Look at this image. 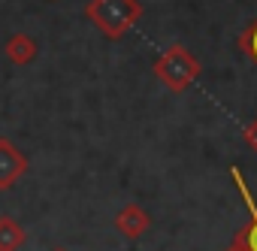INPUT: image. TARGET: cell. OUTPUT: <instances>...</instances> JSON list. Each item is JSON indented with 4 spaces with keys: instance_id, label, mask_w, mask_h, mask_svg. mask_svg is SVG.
I'll use <instances>...</instances> for the list:
<instances>
[{
    "instance_id": "obj_1",
    "label": "cell",
    "mask_w": 257,
    "mask_h": 251,
    "mask_svg": "<svg viewBox=\"0 0 257 251\" xmlns=\"http://www.w3.org/2000/svg\"><path fill=\"white\" fill-rule=\"evenodd\" d=\"M143 16L140 0H91L85 7V19L106 37L121 40Z\"/></svg>"
},
{
    "instance_id": "obj_2",
    "label": "cell",
    "mask_w": 257,
    "mask_h": 251,
    "mask_svg": "<svg viewBox=\"0 0 257 251\" xmlns=\"http://www.w3.org/2000/svg\"><path fill=\"white\" fill-rule=\"evenodd\" d=\"M200 61L191 55V49L188 46H182V43H173L164 55H158V61L152 64V73L170 88V91H188L194 82H197V76H200Z\"/></svg>"
},
{
    "instance_id": "obj_3",
    "label": "cell",
    "mask_w": 257,
    "mask_h": 251,
    "mask_svg": "<svg viewBox=\"0 0 257 251\" xmlns=\"http://www.w3.org/2000/svg\"><path fill=\"white\" fill-rule=\"evenodd\" d=\"M230 176H233V182H236V188H239V197H242V203H245V209H248V221L239 227L236 242H239L242 248H248V251H257V200H254L251 188L245 185V176H242L239 167H230Z\"/></svg>"
},
{
    "instance_id": "obj_4",
    "label": "cell",
    "mask_w": 257,
    "mask_h": 251,
    "mask_svg": "<svg viewBox=\"0 0 257 251\" xmlns=\"http://www.w3.org/2000/svg\"><path fill=\"white\" fill-rule=\"evenodd\" d=\"M28 173V158L19 152L16 143L0 137V191H10Z\"/></svg>"
},
{
    "instance_id": "obj_5",
    "label": "cell",
    "mask_w": 257,
    "mask_h": 251,
    "mask_svg": "<svg viewBox=\"0 0 257 251\" xmlns=\"http://www.w3.org/2000/svg\"><path fill=\"white\" fill-rule=\"evenodd\" d=\"M152 227V215L140 206V203H131V206H124L118 215H115V230L127 239H140L146 230Z\"/></svg>"
},
{
    "instance_id": "obj_6",
    "label": "cell",
    "mask_w": 257,
    "mask_h": 251,
    "mask_svg": "<svg viewBox=\"0 0 257 251\" xmlns=\"http://www.w3.org/2000/svg\"><path fill=\"white\" fill-rule=\"evenodd\" d=\"M37 40L34 37H28V34H22V31H16V34H10L7 37V43H4V55L10 58V64H16V67H25V64H31L34 58H37Z\"/></svg>"
},
{
    "instance_id": "obj_7",
    "label": "cell",
    "mask_w": 257,
    "mask_h": 251,
    "mask_svg": "<svg viewBox=\"0 0 257 251\" xmlns=\"http://www.w3.org/2000/svg\"><path fill=\"white\" fill-rule=\"evenodd\" d=\"M25 245V230L16 218L4 215L0 218V251H19Z\"/></svg>"
},
{
    "instance_id": "obj_8",
    "label": "cell",
    "mask_w": 257,
    "mask_h": 251,
    "mask_svg": "<svg viewBox=\"0 0 257 251\" xmlns=\"http://www.w3.org/2000/svg\"><path fill=\"white\" fill-rule=\"evenodd\" d=\"M236 46H239V52H242L248 61H254V64H257V19H254L242 34H239V43H236Z\"/></svg>"
},
{
    "instance_id": "obj_9",
    "label": "cell",
    "mask_w": 257,
    "mask_h": 251,
    "mask_svg": "<svg viewBox=\"0 0 257 251\" xmlns=\"http://www.w3.org/2000/svg\"><path fill=\"white\" fill-rule=\"evenodd\" d=\"M242 137H245V146L257 155V118H254V121L248 124V128H245V134H242Z\"/></svg>"
},
{
    "instance_id": "obj_10",
    "label": "cell",
    "mask_w": 257,
    "mask_h": 251,
    "mask_svg": "<svg viewBox=\"0 0 257 251\" xmlns=\"http://www.w3.org/2000/svg\"><path fill=\"white\" fill-rule=\"evenodd\" d=\"M224 251H248V248H242V245H239V242H236V239H233V245H227V248H224Z\"/></svg>"
},
{
    "instance_id": "obj_11",
    "label": "cell",
    "mask_w": 257,
    "mask_h": 251,
    "mask_svg": "<svg viewBox=\"0 0 257 251\" xmlns=\"http://www.w3.org/2000/svg\"><path fill=\"white\" fill-rule=\"evenodd\" d=\"M55 251H67V248H55Z\"/></svg>"
}]
</instances>
